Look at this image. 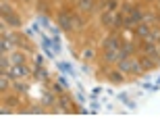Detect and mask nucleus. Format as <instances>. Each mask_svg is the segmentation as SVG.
I'll return each mask as SVG.
<instances>
[{
  "label": "nucleus",
  "mask_w": 160,
  "mask_h": 125,
  "mask_svg": "<svg viewBox=\"0 0 160 125\" xmlns=\"http://www.w3.org/2000/svg\"><path fill=\"white\" fill-rule=\"evenodd\" d=\"M56 25H58L62 31H67V34L75 31L77 29V27H75V13L69 11V8H60V11L56 13Z\"/></svg>",
  "instance_id": "f257e3e1"
},
{
  "label": "nucleus",
  "mask_w": 160,
  "mask_h": 125,
  "mask_svg": "<svg viewBox=\"0 0 160 125\" xmlns=\"http://www.w3.org/2000/svg\"><path fill=\"white\" fill-rule=\"evenodd\" d=\"M42 104H46V107L56 104V98H54V92H52V90H48V92H44V94H42Z\"/></svg>",
  "instance_id": "5701e85b"
},
{
  "label": "nucleus",
  "mask_w": 160,
  "mask_h": 125,
  "mask_svg": "<svg viewBox=\"0 0 160 125\" xmlns=\"http://www.w3.org/2000/svg\"><path fill=\"white\" fill-rule=\"evenodd\" d=\"M36 65H44V56H42V54L36 56Z\"/></svg>",
  "instance_id": "473e14b6"
},
{
  "label": "nucleus",
  "mask_w": 160,
  "mask_h": 125,
  "mask_svg": "<svg viewBox=\"0 0 160 125\" xmlns=\"http://www.w3.org/2000/svg\"><path fill=\"white\" fill-rule=\"evenodd\" d=\"M46 108L44 107H27L25 108V113H31V115H38V113H44Z\"/></svg>",
  "instance_id": "c85d7f7f"
},
{
  "label": "nucleus",
  "mask_w": 160,
  "mask_h": 125,
  "mask_svg": "<svg viewBox=\"0 0 160 125\" xmlns=\"http://www.w3.org/2000/svg\"><path fill=\"white\" fill-rule=\"evenodd\" d=\"M0 8H2V15H8V13H12V6H11V2H8V0H2V2H0Z\"/></svg>",
  "instance_id": "cd10ccee"
},
{
  "label": "nucleus",
  "mask_w": 160,
  "mask_h": 125,
  "mask_svg": "<svg viewBox=\"0 0 160 125\" xmlns=\"http://www.w3.org/2000/svg\"><path fill=\"white\" fill-rule=\"evenodd\" d=\"M17 96H6V98H4V104H12V107H15V104H17Z\"/></svg>",
  "instance_id": "2f4dec72"
},
{
  "label": "nucleus",
  "mask_w": 160,
  "mask_h": 125,
  "mask_svg": "<svg viewBox=\"0 0 160 125\" xmlns=\"http://www.w3.org/2000/svg\"><path fill=\"white\" fill-rule=\"evenodd\" d=\"M48 11V2L46 0H40V2H38V13H46Z\"/></svg>",
  "instance_id": "7c9ffc66"
},
{
  "label": "nucleus",
  "mask_w": 160,
  "mask_h": 125,
  "mask_svg": "<svg viewBox=\"0 0 160 125\" xmlns=\"http://www.w3.org/2000/svg\"><path fill=\"white\" fill-rule=\"evenodd\" d=\"M81 59H83V60H94V59H96V50H94L92 46H85V48L81 50Z\"/></svg>",
  "instance_id": "b1692460"
},
{
  "label": "nucleus",
  "mask_w": 160,
  "mask_h": 125,
  "mask_svg": "<svg viewBox=\"0 0 160 125\" xmlns=\"http://www.w3.org/2000/svg\"><path fill=\"white\" fill-rule=\"evenodd\" d=\"M25 2H31V0H25Z\"/></svg>",
  "instance_id": "e433bc0d"
},
{
  "label": "nucleus",
  "mask_w": 160,
  "mask_h": 125,
  "mask_svg": "<svg viewBox=\"0 0 160 125\" xmlns=\"http://www.w3.org/2000/svg\"><path fill=\"white\" fill-rule=\"evenodd\" d=\"M12 90H15V94H25L29 90V83L23 79H12Z\"/></svg>",
  "instance_id": "412c9836"
},
{
  "label": "nucleus",
  "mask_w": 160,
  "mask_h": 125,
  "mask_svg": "<svg viewBox=\"0 0 160 125\" xmlns=\"http://www.w3.org/2000/svg\"><path fill=\"white\" fill-rule=\"evenodd\" d=\"M125 77H127V75H125L121 69H117V67H114V69H110V71H106V79L110 83H114V86H121V83L125 81Z\"/></svg>",
  "instance_id": "9d476101"
},
{
  "label": "nucleus",
  "mask_w": 160,
  "mask_h": 125,
  "mask_svg": "<svg viewBox=\"0 0 160 125\" xmlns=\"http://www.w3.org/2000/svg\"><path fill=\"white\" fill-rule=\"evenodd\" d=\"M112 29H114V31H123V29H127V15H125V13H121V11L114 13Z\"/></svg>",
  "instance_id": "4468645a"
},
{
  "label": "nucleus",
  "mask_w": 160,
  "mask_h": 125,
  "mask_svg": "<svg viewBox=\"0 0 160 125\" xmlns=\"http://www.w3.org/2000/svg\"><path fill=\"white\" fill-rule=\"evenodd\" d=\"M98 8V0H75V11L81 15H92Z\"/></svg>",
  "instance_id": "39448f33"
},
{
  "label": "nucleus",
  "mask_w": 160,
  "mask_h": 125,
  "mask_svg": "<svg viewBox=\"0 0 160 125\" xmlns=\"http://www.w3.org/2000/svg\"><path fill=\"white\" fill-rule=\"evenodd\" d=\"M56 104H60V107H58L60 113H73V107H71V104H73V98L69 94H60L58 100H56Z\"/></svg>",
  "instance_id": "9b49d317"
},
{
  "label": "nucleus",
  "mask_w": 160,
  "mask_h": 125,
  "mask_svg": "<svg viewBox=\"0 0 160 125\" xmlns=\"http://www.w3.org/2000/svg\"><path fill=\"white\" fill-rule=\"evenodd\" d=\"M8 59H11L12 65H23V63H27V56H25V50L21 52V50H15V52L8 54Z\"/></svg>",
  "instance_id": "6ab92c4d"
},
{
  "label": "nucleus",
  "mask_w": 160,
  "mask_h": 125,
  "mask_svg": "<svg viewBox=\"0 0 160 125\" xmlns=\"http://www.w3.org/2000/svg\"><path fill=\"white\" fill-rule=\"evenodd\" d=\"M50 90H52V92H54V94H56V96H60V94H65V86H62V83H60L58 79H56V81H54L52 86H50Z\"/></svg>",
  "instance_id": "a878e982"
},
{
  "label": "nucleus",
  "mask_w": 160,
  "mask_h": 125,
  "mask_svg": "<svg viewBox=\"0 0 160 125\" xmlns=\"http://www.w3.org/2000/svg\"><path fill=\"white\" fill-rule=\"evenodd\" d=\"M121 44H123V38H121V31H110L104 40H102V50H119Z\"/></svg>",
  "instance_id": "7ed1b4c3"
},
{
  "label": "nucleus",
  "mask_w": 160,
  "mask_h": 125,
  "mask_svg": "<svg viewBox=\"0 0 160 125\" xmlns=\"http://www.w3.org/2000/svg\"><path fill=\"white\" fill-rule=\"evenodd\" d=\"M119 0H100L98 2V8L100 11H110V13H117V8H119Z\"/></svg>",
  "instance_id": "f3484780"
},
{
  "label": "nucleus",
  "mask_w": 160,
  "mask_h": 125,
  "mask_svg": "<svg viewBox=\"0 0 160 125\" xmlns=\"http://www.w3.org/2000/svg\"><path fill=\"white\" fill-rule=\"evenodd\" d=\"M142 52L154 59V63L160 67V44L158 42H142Z\"/></svg>",
  "instance_id": "20e7f679"
},
{
  "label": "nucleus",
  "mask_w": 160,
  "mask_h": 125,
  "mask_svg": "<svg viewBox=\"0 0 160 125\" xmlns=\"http://www.w3.org/2000/svg\"><path fill=\"white\" fill-rule=\"evenodd\" d=\"M75 100H77V102H81V104L85 102V100H83V96H81V94H77V96H75Z\"/></svg>",
  "instance_id": "72a5a7b5"
},
{
  "label": "nucleus",
  "mask_w": 160,
  "mask_h": 125,
  "mask_svg": "<svg viewBox=\"0 0 160 125\" xmlns=\"http://www.w3.org/2000/svg\"><path fill=\"white\" fill-rule=\"evenodd\" d=\"M11 86H12V79L8 77L6 73H2V75H0V92H2V94H6V92L11 90Z\"/></svg>",
  "instance_id": "4be33fe9"
},
{
  "label": "nucleus",
  "mask_w": 160,
  "mask_h": 125,
  "mask_svg": "<svg viewBox=\"0 0 160 125\" xmlns=\"http://www.w3.org/2000/svg\"><path fill=\"white\" fill-rule=\"evenodd\" d=\"M135 4H137V2H131V0L123 2V4H121V13H125V15H129V13H131V8H133Z\"/></svg>",
  "instance_id": "bb28decb"
},
{
  "label": "nucleus",
  "mask_w": 160,
  "mask_h": 125,
  "mask_svg": "<svg viewBox=\"0 0 160 125\" xmlns=\"http://www.w3.org/2000/svg\"><path fill=\"white\" fill-rule=\"evenodd\" d=\"M119 63V50H102V65H117Z\"/></svg>",
  "instance_id": "f8f14e48"
},
{
  "label": "nucleus",
  "mask_w": 160,
  "mask_h": 125,
  "mask_svg": "<svg viewBox=\"0 0 160 125\" xmlns=\"http://www.w3.org/2000/svg\"><path fill=\"white\" fill-rule=\"evenodd\" d=\"M29 73H31V71H29V67L23 63V65H12L11 69H8V73H6V75H8L11 79H25L27 75H29Z\"/></svg>",
  "instance_id": "6e6552de"
},
{
  "label": "nucleus",
  "mask_w": 160,
  "mask_h": 125,
  "mask_svg": "<svg viewBox=\"0 0 160 125\" xmlns=\"http://www.w3.org/2000/svg\"><path fill=\"white\" fill-rule=\"evenodd\" d=\"M150 31H152V27H150L148 23H139V25H135V27H133V40L143 42L146 38L150 36Z\"/></svg>",
  "instance_id": "1a4fd4ad"
},
{
  "label": "nucleus",
  "mask_w": 160,
  "mask_h": 125,
  "mask_svg": "<svg viewBox=\"0 0 160 125\" xmlns=\"http://www.w3.org/2000/svg\"><path fill=\"white\" fill-rule=\"evenodd\" d=\"M158 44H160V42H158Z\"/></svg>",
  "instance_id": "4c0bfd02"
},
{
  "label": "nucleus",
  "mask_w": 160,
  "mask_h": 125,
  "mask_svg": "<svg viewBox=\"0 0 160 125\" xmlns=\"http://www.w3.org/2000/svg\"><path fill=\"white\" fill-rule=\"evenodd\" d=\"M137 59H139V65L143 67V71H154L156 67H158V65L154 63V59H152V56H148V54H143V52L139 54Z\"/></svg>",
  "instance_id": "dca6fc26"
},
{
  "label": "nucleus",
  "mask_w": 160,
  "mask_h": 125,
  "mask_svg": "<svg viewBox=\"0 0 160 125\" xmlns=\"http://www.w3.org/2000/svg\"><path fill=\"white\" fill-rule=\"evenodd\" d=\"M31 75H33L40 83H50V73L44 69V65H36V69L31 71Z\"/></svg>",
  "instance_id": "ddd939ff"
},
{
  "label": "nucleus",
  "mask_w": 160,
  "mask_h": 125,
  "mask_svg": "<svg viewBox=\"0 0 160 125\" xmlns=\"http://www.w3.org/2000/svg\"><path fill=\"white\" fill-rule=\"evenodd\" d=\"M143 23H148L150 27H156V25H160V15H156L152 11L143 13Z\"/></svg>",
  "instance_id": "aec40b11"
},
{
  "label": "nucleus",
  "mask_w": 160,
  "mask_h": 125,
  "mask_svg": "<svg viewBox=\"0 0 160 125\" xmlns=\"http://www.w3.org/2000/svg\"><path fill=\"white\" fill-rule=\"evenodd\" d=\"M156 2H158V8H160V0H156Z\"/></svg>",
  "instance_id": "f704fd0d"
},
{
  "label": "nucleus",
  "mask_w": 160,
  "mask_h": 125,
  "mask_svg": "<svg viewBox=\"0 0 160 125\" xmlns=\"http://www.w3.org/2000/svg\"><path fill=\"white\" fill-rule=\"evenodd\" d=\"M58 69H60L62 73H69V75H75V71H73V69H71L69 65H65V63H58Z\"/></svg>",
  "instance_id": "c756f323"
},
{
  "label": "nucleus",
  "mask_w": 160,
  "mask_h": 125,
  "mask_svg": "<svg viewBox=\"0 0 160 125\" xmlns=\"http://www.w3.org/2000/svg\"><path fill=\"white\" fill-rule=\"evenodd\" d=\"M139 23H143V11L135 4L131 8V13L127 15V29H133V27L139 25Z\"/></svg>",
  "instance_id": "423d86ee"
},
{
  "label": "nucleus",
  "mask_w": 160,
  "mask_h": 125,
  "mask_svg": "<svg viewBox=\"0 0 160 125\" xmlns=\"http://www.w3.org/2000/svg\"><path fill=\"white\" fill-rule=\"evenodd\" d=\"M117 69L125 73V75H142L143 67L139 65V59L137 56H127V59H121L117 63Z\"/></svg>",
  "instance_id": "f03ea898"
},
{
  "label": "nucleus",
  "mask_w": 160,
  "mask_h": 125,
  "mask_svg": "<svg viewBox=\"0 0 160 125\" xmlns=\"http://www.w3.org/2000/svg\"><path fill=\"white\" fill-rule=\"evenodd\" d=\"M143 42H160V27H158V25H156V27H152L150 36L146 38Z\"/></svg>",
  "instance_id": "393cba45"
},
{
  "label": "nucleus",
  "mask_w": 160,
  "mask_h": 125,
  "mask_svg": "<svg viewBox=\"0 0 160 125\" xmlns=\"http://www.w3.org/2000/svg\"><path fill=\"white\" fill-rule=\"evenodd\" d=\"M2 21H4L6 25H11V27H21V17H19L15 11L8 13V15H2Z\"/></svg>",
  "instance_id": "a211bd4d"
},
{
  "label": "nucleus",
  "mask_w": 160,
  "mask_h": 125,
  "mask_svg": "<svg viewBox=\"0 0 160 125\" xmlns=\"http://www.w3.org/2000/svg\"><path fill=\"white\" fill-rule=\"evenodd\" d=\"M112 23H114V13L102 11L100 13V25L104 27V29H112Z\"/></svg>",
  "instance_id": "2eb2a0df"
},
{
  "label": "nucleus",
  "mask_w": 160,
  "mask_h": 125,
  "mask_svg": "<svg viewBox=\"0 0 160 125\" xmlns=\"http://www.w3.org/2000/svg\"><path fill=\"white\" fill-rule=\"evenodd\" d=\"M137 54V40H129V42H123L119 48V60L121 59H127V56H135Z\"/></svg>",
  "instance_id": "0eeeda50"
},
{
  "label": "nucleus",
  "mask_w": 160,
  "mask_h": 125,
  "mask_svg": "<svg viewBox=\"0 0 160 125\" xmlns=\"http://www.w3.org/2000/svg\"><path fill=\"white\" fill-rule=\"evenodd\" d=\"M146 2H154V0H146Z\"/></svg>",
  "instance_id": "c9c22d12"
}]
</instances>
